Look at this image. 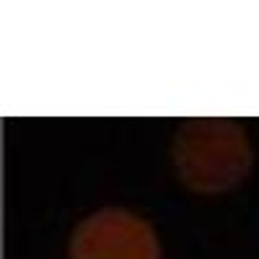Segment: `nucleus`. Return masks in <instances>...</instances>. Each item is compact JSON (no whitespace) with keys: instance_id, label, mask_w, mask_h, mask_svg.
<instances>
[{"instance_id":"1","label":"nucleus","mask_w":259,"mask_h":259,"mask_svg":"<svg viewBox=\"0 0 259 259\" xmlns=\"http://www.w3.org/2000/svg\"><path fill=\"white\" fill-rule=\"evenodd\" d=\"M174 163L189 189L226 192L246 177L251 148L231 119H189L174 140Z\"/></svg>"},{"instance_id":"2","label":"nucleus","mask_w":259,"mask_h":259,"mask_svg":"<svg viewBox=\"0 0 259 259\" xmlns=\"http://www.w3.org/2000/svg\"><path fill=\"white\" fill-rule=\"evenodd\" d=\"M70 259H161V249L143 218L127 210H101L75 228Z\"/></svg>"}]
</instances>
